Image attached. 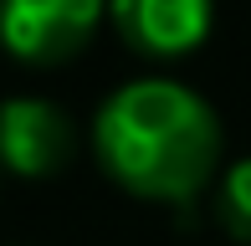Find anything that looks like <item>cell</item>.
Returning <instances> with one entry per match:
<instances>
[{
    "label": "cell",
    "instance_id": "cell-1",
    "mask_svg": "<svg viewBox=\"0 0 251 246\" xmlns=\"http://www.w3.org/2000/svg\"><path fill=\"white\" fill-rule=\"evenodd\" d=\"M93 154L118 190L154 205H190L221 180V118L195 87L139 77L102 98Z\"/></svg>",
    "mask_w": 251,
    "mask_h": 246
},
{
    "label": "cell",
    "instance_id": "cell-2",
    "mask_svg": "<svg viewBox=\"0 0 251 246\" xmlns=\"http://www.w3.org/2000/svg\"><path fill=\"white\" fill-rule=\"evenodd\" d=\"M108 0H0V47L26 67H62L93 47Z\"/></svg>",
    "mask_w": 251,
    "mask_h": 246
},
{
    "label": "cell",
    "instance_id": "cell-3",
    "mask_svg": "<svg viewBox=\"0 0 251 246\" xmlns=\"http://www.w3.org/2000/svg\"><path fill=\"white\" fill-rule=\"evenodd\" d=\"M77 128L51 98H5L0 103V164L21 180H51L72 164Z\"/></svg>",
    "mask_w": 251,
    "mask_h": 246
},
{
    "label": "cell",
    "instance_id": "cell-4",
    "mask_svg": "<svg viewBox=\"0 0 251 246\" xmlns=\"http://www.w3.org/2000/svg\"><path fill=\"white\" fill-rule=\"evenodd\" d=\"M108 21L139 57L175 62L205 47L215 0H108Z\"/></svg>",
    "mask_w": 251,
    "mask_h": 246
},
{
    "label": "cell",
    "instance_id": "cell-5",
    "mask_svg": "<svg viewBox=\"0 0 251 246\" xmlns=\"http://www.w3.org/2000/svg\"><path fill=\"white\" fill-rule=\"evenodd\" d=\"M215 221L236 241L251 246V154L221 170V180H215Z\"/></svg>",
    "mask_w": 251,
    "mask_h": 246
}]
</instances>
